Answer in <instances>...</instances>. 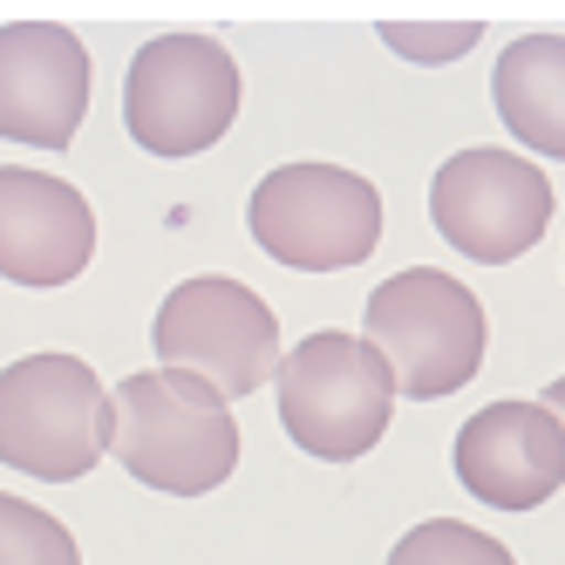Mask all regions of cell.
Listing matches in <instances>:
<instances>
[{
	"label": "cell",
	"mask_w": 565,
	"mask_h": 565,
	"mask_svg": "<svg viewBox=\"0 0 565 565\" xmlns=\"http://www.w3.org/2000/svg\"><path fill=\"white\" fill-rule=\"evenodd\" d=\"M361 341L388 361L395 395L443 402L483 369L491 328H483V307L463 279L436 273V266H409L369 294V334Z\"/></svg>",
	"instance_id": "cell-3"
},
{
	"label": "cell",
	"mask_w": 565,
	"mask_h": 565,
	"mask_svg": "<svg viewBox=\"0 0 565 565\" xmlns=\"http://www.w3.org/2000/svg\"><path fill=\"white\" fill-rule=\"evenodd\" d=\"M109 450V388L83 354H21L0 369V463L42 483L89 477Z\"/></svg>",
	"instance_id": "cell-2"
},
{
	"label": "cell",
	"mask_w": 565,
	"mask_h": 565,
	"mask_svg": "<svg viewBox=\"0 0 565 565\" xmlns=\"http://www.w3.org/2000/svg\"><path fill=\"white\" fill-rule=\"evenodd\" d=\"M238 116V62L212 34H157L124 83V124L150 157L212 150Z\"/></svg>",
	"instance_id": "cell-7"
},
{
	"label": "cell",
	"mask_w": 565,
	"mask_h": 565,
	"mask_svg": "<svg viewBox=\"0 0 565 565\" xmlns=\"http://www.w3.org/2000/svg\"><path fill=\"white\" fill-rule=\"evenodd\" d=\"M0 565H83L68 524L14 491H0Z\"/></svg>",
	"instance_id": "cell-13"
},
{
	"label": "cell",
	"mask_w": 565,
	"mask_h": 565,
	"mask_svg": "<svg viewBox=\"0 0 565 565\" xmlns=\"http://www.w3.org/2000/svg\"><path fill=\"white\" fill-rule=\"evenodd\" d=\"M491 103L524 150L565 164V34H518L491 68Z\"/></svg>",
	"instance_id": "cell-12"
},
{
	"label": "cell",
	"mask_w": 565,
	"mask_h": 565,
	"mask_svg": "<svg viewBox=\"0 0 565 565\" xmlns=\"http://www.w3.org/2000/svg\"><path fill=\"white\" fill-rule=\"evenodd\" d=\"M429 218L477 266H511L552 225V178L518 150H457L429 184Z\"/></svg>",
	"instance_id": "cell-8"
},
{
	"label": "cell",
	"mask_w": 565,
	"mask_h": 565,
	"mask_svg": "<svg viewBox=\"0 0 565 565\" xmlns=\"http://www.w3.org/2000/svg\"><path fill=\"white\" fill-rule=\"evenodd\" d=\"M382 42L409 62H457L463 49H477V21H450V28H416V21H382Z\"/></svg>",
	"instance_id": "cell-15"
},
{
	"label": "cell",
	"mask_w": 565,
	"mask_h": 565,
	"mask_svg": "<svg viewBox=\"0 0 565 565\" xmlns=\"http://www.w3.org/2000/svg\"><path fill=\"white\" fill-rule=\"evenodd\" d=\"M246 225L294 273H348L382 246V191L341 164H279L253 184Z\"/></svg>",
	"instance_id": "cell-5"
},
{
	"label": "cell",
	"mask_w": 565,
	"mask_h": 565,
	"mask_svg": "<svg viewBox=\"0 0 565 565\" xmlns=\"http://www.w3.org/2000/svg\"><path fill=\"white\" fill-rule=\"evenodd\" d=\"M109 457L164 498H205L238 470L232 402L184 369L124 375L109 395Z\"/></svg>",
	"instance_id": "cell-1"
},
{
	"label": "cell",
	"mask_w": 565,
	"mask_h": 565,
	"mask_svg": "<svg viewBox=\"0 0 565 565\" xmlns=\"http://www.w3.org/2000/svg\"><path fill=\"white\" fill-rule=\"evenodd\" d=\"M150 348H157V369H184L198 382H212L225 402L259 395L279 375L273 307L225 273H198L184 287H171L150 320Z\"/></svg>",
	"instance_id": "cell-6"
},
{
	"label": "cell",
	"mask_w": 565,
	"mask_h": 565,
	"mask_svg": "<svg viewBox=\"0 0 565 565\" xmlns=\"http://www.w3.org/2000/svg\"><path fill=\"white\" fill-rule=\"evenodd\" d=\"M89 109V55L62 21L0 28V137L34 150H68Z\"/></svg>",
	"instance_id": "cell-9"
},
{
	"label": "cell",
	"mask_w": 565,
	"mask_h": 565,
	"mask_svg": "<svg viewBox=\"0 0 565 565\" xmlns=\"http://www.w3.org/2000/svg\"><path fill=\"white\" fill-rule=\"evenodd\" d=\"M545 409H552V416H558V429H565V375L545 388Z\"/></svg>",
	"instance_id": "cell-16"
},
{
	"label": "cell",
	"mask_w": 565,
	"mask_h": 565,
	"mask_svg": "<svg viewBox=\"0 0 565 565\" xmlns=\"http://www.w3.org/2000/svg\"><path fill=\"white\" fill-rule=\"evenodd\" d=\"M279 423L320 463H354L388 436L395 375L361 334H307L294 354H279Z\"/></svg>",
	"instance_id": "cell-4"
},
{
	"label": "cell",
	"mask_w": 565,
	"mask_h": 565,
	"mask_svg": "<svg viewBox=\"0 0 565 565\" xmlns=\"http://www.w3.org/2000/svg\"><path fill=\"white\" fill-rule=\"evenodd\" d=\"M388 565H518L491 532H477L463 518H429L416 532H402Z\"/></svg>",
	"instance_id": "cell-14"
},
{
	"label": "cell",
	"mask_w": 565,
	"mask_h": 565,
	"mask_svg": "<svg viewBox=\"0 0 565 565\" xmlns=\"http://www.w3.org/2000/svg\"><path fill=\"white\" fill-rule=\"evenodd\" d=\"M457 483L477 504L539 511L565 483V429L545 402H491L457 429Z\"/></svg>",
	"instance_id": "cell-10"
},
{
	"label": "cell",
	"mask_w": 565,
	"mask_h": 565,
	"mask_svg": "<svg viewBox=\"0 0 565 565\" xmlns=\"http://www.w3.org/2000/svg\"><path fill=\"white\" fill-rule=\"evenodd\" d=\"M96 253V212L68 178L0 164V279L68 287Z\"/></svg>",
	"instance_id": "cell-11"
}]
</instances>
